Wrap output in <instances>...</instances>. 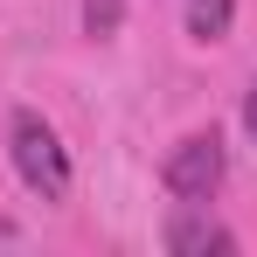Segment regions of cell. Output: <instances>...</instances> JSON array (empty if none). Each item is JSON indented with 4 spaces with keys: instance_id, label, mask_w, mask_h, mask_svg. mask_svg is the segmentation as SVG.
<instances>
[{
    "instance_id": "obj_1",
    "label": "cell",
    "mask_w": 257,
    "mask_h": 257,
    "mask_svg": "<svg viewBox=\"0 0 257 257\" xmlns=\"http://www.w3.org/2000/svg\"><path fill=\"white\" fill-rule=\"evenodd\" d=\"M7 153H14V174L28 181V195H42V202H63L70 195V146H63V132L49 125L35 104H14Z\"/></svg>"
},
{
    "instance_id": "obj_2",
    "label": "cell",
    "mask_w": 257,
    "mask_h": 257,
    "mask_svg": "<svg viewBox=\"0 0 257 257\" xmlns=\"http://www.w3.org/2000/svg\"><path fill=\"white\" fill-rule=\"evenodd\" d=\"M222 174H229V146H222V132H188L181 146L167 153V167H160V181H167L174 202H209L215 188H222Z\"/></svg>"
},
{
    "instance_id": "obj_3",
    "label": "cell",
    "mask_w": 257,
    "mask_h": 257,
    "mask_svg": "<svg viewBox=\"0 0 257 257\" xmlns=\"http://www.w3.org/2000/svg\"><path fill=\"white\" fill-rule=\"evenodd\" d=\"M167 250L174 257H209V250H236V229H222L209 215V202H181L174 209V222H167Z\"/></svg>"
},
{
    "instance_id": "obj_4",
    "label": "cell",
    "mask_w": 257,
    "mask_h": 257,
    "mask_svg": "<svg viewBox=\"0 0 257 257\" xmlns=\"http://www.w3.org/2000/svg\"><path fill=\"white\" fill-rule=\"evenodd\" d=\"M236 21V0H188V35L195 42H222Z\"/></svg>"
},
{
    "instance_id": "obj_5",
    "label": "cell",
    "mask_w": 257,
    "mask_h": 257,
    "mask_svg": "<svg viewBox=\"0 0 257 257\" xmlns=\"http://www.w3.org/2000/svg\"><path fill=\"white\" fill-rule=\"evenodd\" d=\"M125 28V0H84V35L90 42H111Z\"/></svg>"
},
{
    "instance_id": "obj_6",
    "label": "cell",
    "mask_w": 257,
    "mask_h": 257,
    "mask_svg": "<svg viewBox=\"0 0 257 257\" xmlns=\"http://www.w3.org/2000/svg\"><path fill=\"white\" fill-rule=\"evenodd\" d=\"M243 132H250V139H257V84L243 90Z\"/></svg>"
}]
</instances>
